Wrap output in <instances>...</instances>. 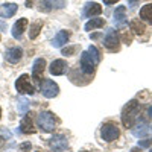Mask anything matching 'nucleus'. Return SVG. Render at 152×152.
I'll return each mask as SVG.
<instances>
[{
  "label": "nucleus",
  "instance_id": "obj_1",
  "mask_svg": "<svg viewBox=\"0 0 152 152\" xmlns=\"http://www.w3.org/2000/svg\"><path fill=\"white\" fill-rule=\"evenodd\" d=\"M99 50L94 46H90L85 52L81 55V70L87 75H91L96 70V66L99 64Z\"/></svg>",
  "mask_w": 152,
  "mask_h": 152
},
{
  "label": "nucleus",
  "instance_id": "obj_2",
  "mask_svg": "<svg viewBox=\"0 0 152 152\" xmlns=\"http://www.w3.org/2000/svg\"><path fill=\"white\" fill-rule=\"evenodd\" d=\"M138 113H140V104L137 100H131L128 105H125L122 111V123L125 128H132L135 120H138Z\"/></svg>",
  "mask_w": 152,
  "mask_h": 152
},
{
  "label": "nucleus",
  "instance_id": "obj_3",
  "mask_svg": "<svg viewBox=\"0 0 152 152\" xmlns=\"http://www.w3.org/2000/svg\"><path fill=\"white\" fill-rule=\"evenodd\" d=\"M37 123H38V126H40V128H41L44 132H50V131L55 129V126H56V123H58V119L55 117L53 113H50V111H43V113L38 114Z\"/></svg>",
  "mask_w": 152,
  "mask_h": 152
},
{
  "label": "nucleus",
  "instance_id": "obj_4",
  "mask_svg": "<svg viewBox=\"0 0 152 152\" xmlns=\"http://www.w3.org/2000/svg\"><path fill=\"white\" fill-rule=\"evenodd\" d=\"M104 44L108 50H111V52H117V50L120 49V38L116 34V31H113V29L107 31L105 38H104Z\"/></svg>",
  "mask_w": 152,
  "mask_h": 152
},
{
  "label": "nucleus",
  "instance_id": "obj_5",
  "mask_svg": "<svg viewBox=\"0 0 152 152\" xmlns=\"http://www.w3.org/2000/svg\"><path fill=\"white\" fill-rule=\"evenodd\" d=\"M15 88H17L18 93H28V94L35 93V88L31 84V76L29 75H21L15 82Z\"/></svg>",
  "mask_w": 152,
  "mask_h": 152
},
{
  "label": "nucleus",
  "instance_id": "obj_6",
  "mask_svg": "<svg viewBox=\"0 0 152 152\" xmlns=\"http://www.w3.org/2000/svg\"><path fill=\"white\" fill-rule=\"evenodd\" d=\"M119 128L116 123H105L102 126V131H100V135L105 142H114L119 137Z\"/></svg>",
  "mask_w": 152,
  "mask_h": 152
},
{
  "label": "nucleus",
  "instance_id": "obj_7",
  "mask_svg": "<svg viewBox=\"0 0 152 152\" xmlns=\"http://www.w3.org/2000/svg\"><path fill=\"white\" fill-rule=\"evenodd\" d=\"M41 93H43L44 97L52 99V97L58 96V93H59V87H58L52 79H46V81L41 84Z\"/></svg>",
  "mask_w": 152,
  "mask_h": 152
},
{
  "label": "nucleus",
  "instance_id": "obj_8",
  "mask_svg": "<svg viewBox=\"0 0 152 152\" xmlns=\"http://www.w3.org/2000/svg\"><path fill=\"white\" fill-rule=\"evenodd\" d=\"M44 67H46V61H44V58H38V59H35L34 66H32V79H34L35 82H40V81L43 79Z\"/></svg>",
  "mask_w": 152,
  "mask_h": 152
},
{
  "label": "nucleus",
  "instance_id": "obj_9",
  "mask_svg": "<svg viewBox=\"0 0 152 152\" xmlns=\"http://www.w3.org/2000/svg\"><path fill=\"white\" fill-rule=\"evenodd\" d=\"M50 149H52L53 152H62V151H66L69 148V142H67V138L66 137H62V135H56L53 137L52 140H50Z\"/></svg>",
  "mask_w": 152,
  "mask_h": 152
},
{
  "label": "nucleus",
  "instance_id": "obj_10",
  "mask_svg": "<svg viewBox=\"0 0 152 152\" xmlns=\"http://www.w3.org/2000/svg\"><path fill=\"white\" fill-rule=\"evenodd\" d=\"M66 70H67V62H66L64 59H55L52 64H50V67H49L50 75H53V76L64 75Z\"/></svg>",
  "mask_w": 152,
  "mask_h": 152
},
{
  "label": "nucleus",
  "instance_id": "obj_11",
  "mask_svg": "<svg viewBox=\"0 0 152 152\" xmlns=\"http://www.w3.org/2000/svg\"><path fill=\"white\" fill-rule=\"evenodd\" d=\"M102 12V6L96 2H87L82 11V15L84 17H93V15H99Z\"/></svg>",
  "mask_w": 152,
  "mask_h": 152
},
{
  "label": "nucleus",
  "instance_id": "obj_12",
  "mask_svg": "<svg viewBox=\"0 0 152 152\" xmlns=\"http://www.w3.org/2000/svg\"><path fill=\"white\" fill-rule=\"evenodd\" d=\"M28 24H29L28 18H18V21H15V24L12 26V31H11L12 32V37L17 38V40H20L23 32L26 31V28H28Z\"/></svg>",
  "mask_w": 152,
  "mask_h": 152
},
{
  "label": "nucleus",
  "instance_id": "obj_13",
  "mask_svg": "<svg viewBox=\"0 0 152 152\" xmlns=\"http://www.w3.org/2000/svg\"><path fill=\"white\" fill-rule=\"evenodd\" d=\"M114 24L116 28H125L126 26V8L125 6H119L114 11Z\"/></svg>",
  "mask_w": 152,
  "mask_h": 152
},
{
  "label": "nucleus",
  "instance_id": "obj_14",
  "mask_svg": "<svg viewBox=\"0 0 152 152\" xmlns=\"http://www.w3.org/2000/svg\"><path fill=\"white\" fill-rule=\"evenodd\" d=\"M21 55H23L21 47H11V49H8L6 52H5V58H6L8 62H11V64L18 62L21 59Z\"/></svg>",
  "mask_w": 152,
  "mask_h": 152
},
{
  "label": "nucleus",
  "instance_id": "obj_15",
  "mask_svg": "<svg viewBox=\"0 0 152 152\" xmlns=\"http://www.w3.org/2000/svg\"><path fill=\"white\" fill-rule=\"evenodd\" d=\"M17 5L15 3H5V5H0V17L2 18H9L12 17L17 12Z\"/></svg>",
  "mask_w": 152,
  "mask_h": 152
},
{
  "label": "nucleus",
  "instance_id": "obj_16",
  "mask_svg": "<svg viewBox=\"0 0 152 152\" xmlns=\"http://www.w3.org/2000/svg\"><path fill=\"white\" fill-rule=\"evenodd\" d=\"M20 132H23V134H34V132H35L34 122H32V117H31V116H24V117L21 119Z\"/></svg>",
  "mask_w": 152,
  "mask_h": 152
},
{
  "label": "nucleus",
  "instance_id": "obj_17",
  "mask_svg": "<svg viewBox=\"0 0 152 152\" xmlns=\"http://www.w3.org/2000/svg\"><path fill=\"white\" fill-rule=\"evenodd\" d=\"M69 37H70V34H69L67 31H59V32L55 35V38H53L52 46H53V47H56V49L62 47L64 44H67V41H69Z\"/></svg>",
  "mask_w": 152,
  "mask_h": 152
},
{
  "label": "nucleus",
  "instance_id": "obj_18",
  "mask_svg": "<svg viewBox=\"0 0 152 152\" xmlns=\"http://www.w3.org/2000/svg\"><path fill=\"white\" fill-rule=\"evenodd\" d=\"M149 132V126H148V123L145 122V120H140L135 126H132V134L135 135V137H145L146 134Z\"/></svg>",
  "mask_w": 152,
  "mask_h": 152
},
{
  "label": "nucleus",
  "instance_id": "obj_19",
  "mask_svg": "<svg viewBox=\"0 0 152 152\" xmlns=\"http://www.w3.org/2000/svg\"><path fill=\"white\" fill-rule=\"evenodd\" d=\"M140 18L149 24H152V3H146L140 9Z\"/></svg>",
  "mask_w": 152,
  "mask_h": 152
},
{
  "label": "nucleus",
  "instance_id": "obj_20",
  "mask_svg": "<svg viewBox=\"0 0 152 152\" xmlns=\"http://www.w3.org/2000/svg\"><path fill=\"white\" fill-rule=\"evenodd\" d=\"M129 28H131V31H132L135 35H142V34L146 31L145 24H143V21H142L140 18H134V20L129 23Z\"/></svg>",
  "mask_w": 152,
  "mask_h": 152
},
{
  "label": "nucleus",
  "instance_id": "obj_21",
  "mask_svg": "<svg viewBox=\"0 0 152 152\" xmlns=\"http://www.w3.org/2000/svg\"><path fill=\"white\" fill-rule=\"evenodd\" d=\"M104 24H105V20H104V18H91L90 21L85 23L84 29H85V31H94V29L102 28Z\"/></svg>",
  "mask_w": 152,
  "mask_h": 152
},
{
  "label": "nucleus",
  "instance_id": "obj_22",
  "mask_svg": "<svg viewBox=\"0 0 152 152\" xmlns=\"http://www.w3.org/2000/svg\"><path fill=\"white\" fill-rule=\"evenodd\" d=\"M17 110L20 114H26L28 110H29V102L26 97H20L18 99V104H17Z\"/></svg>",
  "mask_w": 152,
  "mask_h": 152
},
{
  "label": "nucleus",
  "instance_id": "obj_23",
  "mask_svg": "<svg viewBox=\"0 0 152 152\" xmlns=\"http://www.w3.org/2000/svg\"><path fill=\"white\" fill-rule=\"evenodd\" d=\"M41 28H43V23H41V21H37V23L31 24V31H29V37L32 38V40H34V38H37V37H38V34H40Z\"/></svg>",
  "mask_w": 152,
  "mask_h": 152
},
{
  "label": "nucleus",
  "instance_id": "obj_24",
  "mask_svg": "<svg viewBox=\"0 0 152 152\" xmlns=\"http://www.w3.org/2000/svg\"><path fill=\"white\" fill-rule=\"evenodd\" d=\"M50 8H56V9H61L66 6V0H47Z\"/></svg>",
  "mask_w": 152,
  "mask_h": 152
},
{
  "label": "nucleus",
  "instance_id": "obj_25",
  "mask_svg": "<svg viewBox=\"0 0 152 152\" xmlns=\"http://www.w3.org/2000/svg\"><path fill=\"white\" fill-rule=\"evenodd\" d=\"M152 145V138H145V140H138V146L137 148H149Z\"/></svg>",
  "mask_w": 152,
  "mask_h": 152
},
{
  "label": "nucleus",
  "instance_id": "obj_26",
  "mask_svg": "<svg viewBox=\"0 0 152 152\" xmlns=\"http://www.w3.org/2000/svg\"><path fill=\"white\" fill-rule=\"evenodd\" d=\"M40 9H41V11H44V12L52 11V8H50V5H49L47 0H40Z\"/></svg>",
  "mask_w": 152,
  "mask_h": 152
},
{
  "label": "nucleus",
  "instance_id": "obj_27",
  "mask_svg": "<svg viewBox=\"0 0 152 152\" xmlns=\"http://www.w3.org/2000/svg\"><path fill=\"white\" fill-rule=\"evenodd\" d=\"M31 143L29 142H24V143H21L20 146H18V151L20 152H31Z\"/></svg>",
  "mask_w": 152,
  "mask_h": 152
},
{
  "label": "nucleus",
  "instance_id": "obj_28",
  "mask_svg": "<svg viewBox=\"0 0 152 152\" xmlns=\"http://www.w3.org/2000/svg\"><path fill=\"white\" fill-rule=\"evenodd\" d=\"M76 50V46H72V47H67V49H62V55L64 56H69V55H72L73 52Z\"/></svg>",
  "mask_w": 152,
  "mask_h": 152
},
{
  "label": "nucleus",
  "instance_id": "obj_29",
  "mask_svg": "<svg viewBox=\"0 0 152 152\" xmlns=\"http://www.w3.org/2000/svg\"><path fill=\"white\" fill-rule=\"evenodd\" d=\"M116 2H119V0H104L105 5H113V3H116Z\"/></svg>",
  "mask_w": 152,
  "mask_h": 152
},
{
  "label": "nucleus",
  "instance_id": "obj_30",
  "mask_svg": "<svg viewBox=\"0 0 152 152\" xmlns=\"http://www.w3.org/2000/svg\"><path fill=\"white\" fill-rule=\"evenodd\" d=\"M0 31H6V23L0 21Z\"/></svg>",
  "mask_w": 152,
  "mask_h": 152
},
{
  "label": "nucleus",
  "instance_id": "obj_31",
  "mask_svg": "<svg viewBox=\"0 0 152 152\" xmlns=\"http://www.w3.org/2000/svg\"><path fill=\"white\" fill-rule=\"evenodd\" d=\"M34 2H35V0H26V6H28V8H31V6L34 5Z\"/></svg>",
  "mask_w": 152,
  "mask_h": 152
},
{
  "label": "nucleus",
  "instance_id": "obj_32",
  "mask_svg": "<svg viewBox=\"0 0 152 152\" xmlns=\"http://www.w3.org/2000/svg\"><path fill=\"white\" fill-rule=\"evenodd\" d=\"M131 152H142V151H140V148H132Z\"/></svg>",
  "mask_w": 152,
  "mask_h": 152
},
{
  "label": "nucleus",
  "instance_id": "obj_33",
  "mask_svg": "<svg viewBox=\"0 0 152 152\" xmlns=\"http://www.w3.org/2000/svg\"><path fill=\"white\" fill-rule=\"evenodd\" d=\"M135 2H138V0H129V5H131V6H134V5H135Z\"/></svg>",
  "mask_w": 152,
  "mask_h": 152
},
{
  "label": "nucleus",
  "instance_id": "obj_34",
  "mask_svg": "<svg viewBox=\"0 0 152 152\" xmlns=\"http://www.w3.org/2000/svg\"><path fill=\"white\" fill-rule=\"evenodd\" d=\"M148 113H149V116L152 117V107H149V111H148Z\"/></svg>",
  "mask_w": 152,
  "mask_h": 152
},
{
  "label": "nucleus",
  "instance_id": "obj_35",
  "mask_svg": "<svg viewBox=\"0 0 152 152\" xmlns=\"http://www.w3.org/2000/svg\"><path fill=\"white\" fill-rule=\"evenodd\" d=\"M2 145H3V138H2V137H0V146H2Z\"/></svg>",
  "mask_w": 152,
  "mask_h": 152
},
{
  "label": "nucleus",
  "instance_id": "obj_36",
  "mask_svg": "<svg viewBox=\"0 0 152 152\" xmlns=\"http://www.w3.org/2000/svg\"><path fill=\"white\" fill-rule=\"evenodd\" d=\"M0 117H2V110H0Z\"/></svg>",
  "mask_w": 152,
  "mask_h": 152
},
{
  "label": "nucleus",
  "instance_id": "obj_37",
  "mask_svg": "<svg viewBox=\"0 0 152 152\" xmlns=\"http://www.w3.org/2000/svg\"><path fill=\"white\" fill-rule=\"evenodd\" d=\"M149 131H152V128H149Z\"/></svg>",
  "mask_w": 152,
  "mask_h": 152
},
{
  "label": "nucleus",
  "instance_id": "obj_38",
  "mask_svg": "<svg viewBox=\"0 0 152 152\" xmlns=\"http://www.w3.org/2000/svg\"><path fill=\"white\" fill-rule=\"evenodd\" d=\"M82 152H87V151H82Z\"/></svg>",
  "mask_w": 152,
  "mask_h": 152
},
{
  "label": "nucleus",
  "instance_id": "obj_39",
  "mask_svg": "<svg viewBox=\"0 0 152 152\" xmlns=\"http://www.w3.org/2000/svg\"><path fill=\"white\" fill-rule=\"evenodd\" d=\"M0 40H2V38H0Z\"/></svg>",
  "mask_w": 152,
  "mask_h": 152
},
{
  "label": "nucleus",
  "instance_id": "obj_40",
  "mask_svg": "<svg viewBox=\"0 0 152 152\" xmlns=\"http://www.w3.org/2000/svg\"><path fill=\"white\" fill-rule=\"evenodd\" d=\"M151 152H152V151H151Z\"/></svg>",
  "mask_w": 152,
  "mask_h": 152
}]
</instances>
